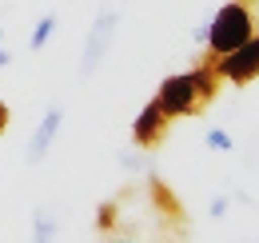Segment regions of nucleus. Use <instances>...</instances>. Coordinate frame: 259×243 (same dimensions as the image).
I'll use <instances>...</instances> for the list:
<instances>
[{"mask_svg": "<svg viewBox=\"0 0 259 243\" xmlns=\"http://www.w3.org/2000/svg\"><path fill=\"white\" fill-rule=\"evenodd\" d=\"M211 68H215V76L227 80V84H235V88H243V84H251L259 76V32H251V40L247 44H239L235 52H224V56H207Z\"/></svg>", "mask_w": 259, "mask_h": 243, "instance_id": "3", "label": "nucleus"}, {"mask_svg": "<svg viewBox=\"0 0 259 243\" xmlns=\"http://www.w3.org/2000/svg\"><path fill=\"white\" fill-rule=\"evenodd\" d=\"M211 215H227V199L220 195V199H211Z\"/></svg>", "mask_w": 259, "mask_h": 243, "instance_id": "12", "label": "nucleus"}, {"mask_svg": "<svg viewBox=\"0 0 259 243\" xmlns=\"http://www.w3.org/2000/svg\"><path fill=\"white\" fill-rule=\"evenodd\" d=\"M60 124H64V108H60V104H52V108L40 116V124H36V132H32V140H28V164H40V159L48 155V148L56 144Z\"/></svg>", "mask_w": 259, "mask_h": 243, "instance_id": "6", "label": "nucleus"}, {"mask_svg": "<svg viewBox=\"0 0 259 243\" xmlns=\"http://www.w3.org/2000/svg\"><path fill=\"white\" fill-rule=\"evenodd\" d=\"M56 239V219L48 212H36V223H32V243H52Z\"/></svg>", "mask_w": 259, "mask_h": 243, "instance_id": "9", "label": "nucleus"}, {"mask_svg": "<svg viewBox=\"0 0 259 243\" xmlns=\"http://www.w3.org/2000/svg\"><path fill=\"white\" fill-rule=\"evenodd\" d=\"M4 128H8V104L0 100V136H4Z\"/></svg>", "mask_w": 259, "mask_h": 243, "instance_id": "13", "label": "nucleus"}, {"mask_svg": "<svg viewBox=\"0 0 259 243\" xmlns=\"http://www.w3.org/2000/svg\"><path fill=\"white\" fill-rule=\"evenodd\" d=\"M188 80H192V88H195V100L207 108L215 96H220V76H215V68H211V60L203 56V60L195 64L192 72H188Z\"/></svg>", "mask_w": 259, "mask_h": 243, "instance_id": "7", "label": "nucleus"}, {"mask_svg": "<svg viewBox=\"0 0 259 243\" xmlns=\"http://www.w3.org/2000/svg\"><path fill=\"white\" fill-rule=\"evenodd\" d=\"M116 32H120V12L116 8H100L96 24L88 28V40H84V56H80V80H88L100 68V60L112 52L116 44Z\"/></svg>", "mask_w": 259, "mask_h": 243, "instance_id": "2", "label": "nucleus"}, {"mask_svg": "<svg viewBox=\"0 0 259 243\" xmlns=\"http://www.w3.org/2000/svg\"><path fill=\"white\" fill-rule=\"evenodd\" d=\"M8 60H12V56H8V48H4V28H0V68H4Z\"/></svg>", "mask_w": 259, "mask_h": 243, "instance_id": "14", "label": "nucleus"}, {"mask_svg": "<svg viewBox=\"0 0 259 243\" xmlns=\"http://www.w3.org/2000/svg\"><path fill=\"white\" fill-rule=\"evenodd\" d=\"M112 215H116V204H100V227H112Z\"/></svg>", "mask_w": 259, "mask_h": 243, "instance_id": "11", "label": "nucleus"}, {"mask_svg": "<svg viewBox=\"0 0 259 243\" xmlns=\"http://www.w3.org/2000/svg\"><path fill=\"white\" fill-rule=\"evenodd\" d=\"M255 32V12L247 8V0H231L224 4L211 24L203 28V40H207V56H224V52H235L239 44H247Z\"/></svg>", "mask_w": 259, "mask_h": 243, "instance_id": "1", "label": "nucleus"}, {"mask_svg": "<svg viewBox=\"0 0 259 243\" xmlns=\"http://www.w3.org/2000/svg\"><path fill=\"white\" fill-rule=\"evenodd\" d=\"M56 28H60V20H56V12H44L40 20H36V28H32V40H28V48L32 52H40L52 36H56Z\"/></svg>", "mask_w": 259, "mask_h": 243, "instance_id": "8", "label": "nucleus"}, {"mask_svg": "<svg viewBox=\"0 0 259 243\" xmlns=\"http://www.w3.org/2000/svg\"><path fill=\"white\" fill-rule=\"evenodd\" d=\"M167 128H171V120L160 112L156 100H148V104L136 112V120H132V144H136V148H156L163 136H167Z\"/></svg>", "mask_w": 259, "mask_h": 243, "instance_id": "5", "label": "nucleus"}, {"mask_svg": "<svg viewBox=\"0 0 259 243\" xmlns=\"http://www.w3.org/2000/svg\"><path fill=\"white\" fill-rule=\"evenodd\" d=\"M207 148H215V152H231V136H227L224 128H207Z\"/></svg>", "mask_w": 259, "mask_h": 243, "instance_id": "10", "label": "nucleus"}, {"mask_svg": "<svg viewBox=\"0 0 259 243\" xmlns=\"http://www.w3.org/2000/svg\"><path fill=\"white\" fill-rule=\"evenodd\" d=\"M156 104H160V112L167 120H184V116L203 112V104L195 100V88H192V80H188V72L167 76L160 84V92H156Z\"/></svg>", "mask_w": 259, "mask_h": 243, "instance_id": "4", "label": "nucleus"}]
</instances>
